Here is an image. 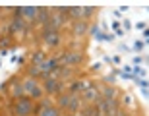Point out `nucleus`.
I'll return each instance as SVG.
<instances>
[{
  "label": "nucleus",
  "instance_id": "5701e85b",
  "mask_svg": "<svg viewBox=\"0 0 149 116\" xmlns=\"http://www.w3.org/2000/svg\"><path fill=\"white\" fill-rule=\"evenodd\" d=\"M12 41H14V37H12V35H8L6 39H0V50H6V47H8Z\"/></svg>",
  "mask_w": 149,
  "mask_h": 116
},
{
  "label": "nucleus",
  "instance_id": "6e6552de",
  "mask_svg": "<svg viewBox=\"0 0 149 116\" xmlns=\"http://www.w3.org/2000/svg\"><path fill=\"white\" fill-rule=\"evenodd\" d=\"M37 14H39L37 6H23L22 8V19L25 23H33L35 17H37Z\"/></svg>",
  "mask_w": 149,
  "mask_h": 116
},
{
  "label": "nucleus",
  "instance_id": "9d476101",
  "mask_svg": "<svg viewBox=\"0 0 149 116\" xmlns=\"http://www.w3.org/2000/svg\"><path fill=\"white\" fill-rule=\"evenodd\" d=\"M43 89H45V93L58 95V79H56V77H52V76L45 77V81H43Z\"/></svg>",
  "mask_w": 149,
  "mask_h": 116
},
{
  "label": "nucleus",
  "instance_id": "a211bd4d",
  "mask_svg": "<svg viewBox=\"0 0 149 116\" xmlns=\"http://www.w3.org/2000/svg\"><path fill=\"white\" fill-rule=\"evenodd\" d=\"M95 14H97V8H95V6H83L81 8V19L83 22L89 23V19H91Z\"/></svg>",
  "mask_w": 149,
  "mask_h": 116
},
{
  "label": "nucleus",
  "instance_id": "1a4fd4ad",
  "mask_svg": "<svg viewBox=\"0 0 149 116\" xmlns=\"http://www.w3.org/2000/svg\"><path fill=\"white\" fill-rule=\"evenodd\" d=\"M87 29H89V23L83 22V19H77V22H74L72 25V35L74 37H83V35H87Z\"/></svg>",
  "mask_w": 149,
  "mask_h": 116
},
{
  "label": "nucleus",
  "instance_id": "f03ea898",
  "mask_svg": "<svg viewBox=\"0 0 149 116\" xmlns=\"http://www.w3.org/2000/svg\"><path fill=\"white\" fill-rule=\"evenodd\" d=\"M56 60H58L60 66L76 68V66H79V64H83L85 56H83V52H79V50H68V52H62L60 58H56Z\"/></svg>",
  "mask_w": 149,
  "mask_h": 116
},
{
  "label": "nucleus",
  "instance_id": "9b49d317",
  "mask_svg": "<svg viewBox=\"0 0 149 116\" xmlns=\"http://www.w3.org/2000/svg\"><path fill=\"white\" fill-rule=\"evenodd\" d=\"M81 99H79V95H72L70 97V103H68V108H66V114H77L79 108H81Z\"/></svg>",
  "mask_w": 149,
  "mask_h": 116
},
{
  "label": "nucleus",
  "instance_id": "4be33fe9",
  "mask_svg": "<svg viewBox=\"0 0 149 116\" xmlns=\"http://www.w3.org/2000/svg\"><path fill=\"white\" fill-rule=\"evenodd\" d=\"M45 58H47V56H45L43 50H39V52H33V54H31V62H33V64H41Z\"/></svg>",
  "mask_w": 149,
  "mask_h": 116
},
{
  "label": "nucleus",
  "instance_id": "dca6fc26",
  "mask_svg": "<svg viewBox=\"0 0 149 116\" xmlns=\"http://www.w3.org/2000/svg\"><path fill=\"white\" fill-rule=\"evenodd\" d=\"M27 97H29L31 101H33V103H37V101H41L43 97H47V93H45L43 85H39V83H37V85H35V89H33V91H31V93L27 95Z\"/></svg>",
  "mask_w": 149,
  "mask_h": 116
},
{
  "label": "nucleus",
  "instance_id": "b1692460",
  "mask_svg": "<svg viewBox=\"0 0 149 116\" xmlns=\"http://www.w3.org/2000/svg\"><path fill=\"white\" fill-rule=\"evenodd\" d=\"M91 70H93V72H99V70H101V64H99V62H97V64H93V66H91Z\"/></svg>",
  "mask_w": 149,
  "mask_h": 116
},
{
  "label": "nucleus",
  "instance_id": "f257e3e1",
  "mask_svg": "<svg viewBox=\"0 0 149 116\" xmlns=\"http://www.w3.org/2000/svg\"><path fill=\"white\" fill-rule=\"evenodd\" d=\"M37 112H39L37 103H33L27 95H22L16 101V105L12 106V114L14 116H37Z\"/></svg>",
  "mask_w": 149,
  "mask_h": 116
},
{
  "label": "nucleus",
  "instance_id": "20e7f679",
  "mask_svg": "<svg viewBox=\"0 0 149 116\" xmlns=\"http://www.w3.org/2000/svg\"><path fill=\"white\" fill-rule=\"evenodd\" d=\"M41 39L45 41L47 47H58L60 44V31H54L50 27H45L41 31Z\"/></svg>",
  "mask_w": 149,
  "mask_h": 116
},
{
  "label": "nucleus",
  "instance_id": "0eeeda50",
  "mask_svg": "<svg viewBox=\"0 0 149 116\" xmlns=\"http://www.w3.org/2000/svg\"><path fill=\"white\" fill-rule=\"evenodd\" d=\"M99 93H101V99L103 101H116L118 99V89L114 85H103V87H99Z\"/></svg>",
  "mask_w": 149,
  "mask_h": 116
},
{
  "label": "nucleus",
  "instance_id": "412c9836",
  "mask_svg": "<svg viewBox=\"0 0 149 116\" xmlns=\"http://www.w3.org/2000/svg\"><path fill=\"white\" fill-rule=\"evenodd\" d=\"M41 76V68H39V64H33V62H31V64H29L27 66V77H39Z\"/></svg>",
  "mask_w": 149,
  "mask_h": 116
},
{
  "label": "nucleus",
  "instance_id": "aec40b11",
  "mask_svg": "<svg viewBox=\"0 0 149 116\" xmlns=\"http://www.w3.org/2000/svg\"><path fill=\"white\" fill-rule=\"evenodd\" d=\"M68 17H70L72 22L81 19V6H72V8L68 10Z\"/></svg>",
  "mask_w": 149,
  "mask_h": 116
},
{
  "label": "nucleus",
  "instance_id": "7ed1b4c3",
  "mask_svg": "<svg viewBox=\"0 0 149 116\" xmlns=\"http://www.w3.org/2000/svg\"><path fill=\"white\" fill-rule=\"evenodd\" d=\"M79 99H81L83 105H97L101 101V93H99V87L97 85H91V87L83 89L81 95H79Z\"/></svg>",
  "mask_w": 149,
  "mask_h": 116
},
{
  "label": "nucleus",
  "instance_id": "c85d7f7f",
  "mask_svg": "<svg viewBox=\"0 0 149 116\" xmlns=\"http://www.w3.org/2000/svg\"><path fill=\"white\" fill-rule=\"evenodd\" d=\"M2 12H4V8H0V14H2Z\"/></svg>",
  "mask_w": 149,
  "mask_h": 116
},
{
  "label": "nucleus",
  "instance_id": "393cba45",
  "mask_svg": "<svg viewBox=\"0 0 149 116\" xmlns=\"http://www.w3.org/2000/svg\"><path fill=\"white\" fill-rule=\"evenodd\" d=\"M143 49V43H141V41H138V43H136V50H141Z\"/></svg>",
  "mask_w": 149,
  "mask_h": 116
},
{
  "label": "nucleus",
  "instance_id": "a878e982",
  "mask_svg": "<svg viewBox=\"0 0 149 116\" xmlns=\"http://www.w3.org/2000/svg\"><path fill=\"white\" fill-rule=\"evenodd\" d=\"M130 27H132V23L128 22V19H124V29H130Z\"/></svg>",
  "mask_w": 149,
  "mask_h": 116
},
{
  "label": "nucleus",
  "instance_id": "bb28decb",
  "mask_svg": "<svg viewBox=\"0 0 149 116\" xmlns=\"http://www.w3.org/2000/svg\"><path fill=\"white\" fill-rule=\"evenodd\" d=\"M111 62H114V64H120V58H118V56H112Z\"/></svg>",
  "mask_w": 149,
  "mask_h": 116
},
{
  "label": "nucleus",
  "instance_id": "39448f33",
  "mask_svg": "<svg viewBox=\"0 0 149 116\" xmlns=\"http://www.w3.org/2000/svg\"><path fill=\"white\" fill-rule=\"evenodd\" d=\"M58 60L56 58H45L41 64H39V68H41V76L43 77H49V76H52V74L58 70Z\"/></svg>",
  "mask_w": 149,
  "mask_h": 116
},
{
  "label": "nucleus",
  "instance_id": "f8f14e48",
  "mask_svg": "<svg viewBox=\"0 0 149 116\" xmlns=\"http://www.w3.org/2000/svg\"><path fill=\"white\" fill-rule=\"evenodd\" d=\"M22 95H25L23 93V85H22V81H17V79H14V81H10V97L12 99H19Z\"/></svg>",
  "mask_w": 149,
  "mask_h": 116
},
{
  "label": "nucleus",
  "instance_id": "2eb2a0df",
  "mask_svg": "<svg viewBox=\"0 0 149 116\" xmlns=\"http://www.w3.org/2000/svg\"><path fill=\"white\" fill-rule=\"evenodd\" d=\"M25 29V22L22 17H12V25H10V35H16L17 31H23Z\"/></svg>",
  "mask_w": 149,
  "mask_h": 116
},
{
  "label": "nucleus",
  "instance_id": "f3484780",
  "mask_svg": "<svg viewBox=\"0 0 149 116\" xmlns=\"http://www.w3.org/2000/svg\"><path fill=\"white\" fill-rule=\"evenodd\" d=\"M37 116H62V112L58 110L54 105H52V106H45V108H39Z\"/></svg>",
  "mask_w": 149,
  "mask_h": 116
},
{
  "label": "nucleus",
  "instance_id": "cd10ccee",
  "mask_svg": "<svg viewBox=\"0 0 149 116\" xmlns=\"http://www.w3.org/2000/svg\"><path fill=\"white\" fill-rule=\"evenodd\" d=\"M66 116H79V112H77V114H66Z\"/></svg>",
  "mask_w": 149,
  "mask_h": 116
},
{
  "label": "nucleus",
  "instance_id": "423d86ee",
  "mask_svg": "<svg viewBox=\"0 0 149 116\" xmlns=\"http://www.w3.org/2000/svg\"><path fill=\"white\" fill-rule=\"evenodd\" d=\"M49 22H50V10L49 8H39V14L35 17L33 25L35 27H49Z\"/></svg>",
  "mask_w": 149,
  "mask_h": 116
},
{
  "label": "nucleus",
  "instance_id": "ddd939ff",
  "mask_svg": "<svg viewBox=\"0 0 149 116\" xmlns=\"http://www.w3.org/2000/svg\"><path fill=\"white\" fill-rule=\"evenodd\" d=\"M79 116H103L97 105H83L79 108Z\"/></svg>",
  "mask_w": 149,
  "mask_h": 116
},
{
  "label": "nucleus",
  "instance_id": "6ab92c4d",
  "mask_svg": "<svg viewBox=\"0 0 149 116\" xmlns=\"http://www.w3.org/2000/svg\"><path fill=\"white\" fill-rule=\"evenodd\" d=\"M22 85H23V93H25V95H29V93H31V91L35 89L37 81H35L33 77H25V79L22 81Z\"/></svg>",
  "mask_w": 149,
  "mask_h": 116
},
{
  "label": "nucleus",
  "instance_id": "4468645a",
  "mask_svg": "<svg viewBox=\"0 0 149 116\" xmlns=\"http://www.w3.org/2000/svg\"><path fill=\"white\" fill-rule=\"evenodd\" d=\"M70 97H72V93H62V95H58V99H56V108L58 110H66L68 108V103H70Z\"/></svg>",
  "mask_w": 149,
  "mask_h": 116
}]
</instances>
